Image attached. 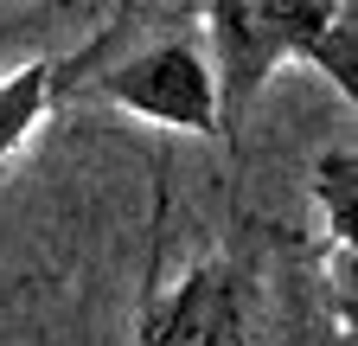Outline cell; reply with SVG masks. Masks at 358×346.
<instances>
[{
    "mask_svg": "<svg viewBox=\"0 0 358 346\" xmlns=\"http://www.w3.org/2000/svg\"><path fill=\"white\" fill-rule=\"evenodd\" d=\"M352 193H358V154L352 141L327 148L313 167V212H320V250H352Z\"/></svg>",
    "mask_w": 358,
    "mask_h": 346,
    "instance_id": "cell-5",
    "label": "cell"
},
{
    "mask_svg": "<svg viewBox=\"0 0 358 346\" xmlns=\"http://www.w3.org/2000/svg\"><path fill=\"white\" fill-rule=\"evenodd\" d=\"M77 103H109L134 122L173 128V135H199V141H224L217 135V83L205 64V46L186 32H160L154 46H128L122 32L103 26V58L83 77Z\"/></svg>",
    "mask_w": 358,
    "mask_h": 346,
    "instance_id": "cell-3",
    "label": "cell"
},
{
    "mask_svg": "<svg viewBox=\"0 0 358 346\" xmlns=\"http://www.w3.org/2000/svg\"><path fill=\"white\" fill-rule=\"evenodd\" d=\"M96 58H103V32L90 39V46L64 52V58H32V64H20V71L0 77V173L20 160V148H26L64 103H77L83 77L96 71Z\"/></svg>",
    "mask_w": 358,
    "mask_h": 346,
    "instance_id": "cell-4",
    "label": "cell"
},
{
    "mask_svg": "<svg viewBox=\"0 0 358 346\" xmlns=\"http://www.w3.org/2000/svg\"><path fill=\"white\" fill-rule=\"evenodd\" d=\"M205 64L217 83V135L224 148L243 141V122L282 64L320 71L345 103H358V46L352 0H211L199 7Z\"/></svg>",
    "mask_w": 358,
    "mask_h": 346,
    "instance_id": "cell-2",
    "label": "cell"
},
{
    "mask_svg": "<svg viewBox=\"0 0 358 346\" xmlns=\"http://www.w3.org/2000/svg\"><path fill=\"white\" fill-rule=\"evenodd\" d=\"M352 250L250 225L141 295V346H352Z\"/></svg>",
    "mask_w": 358,
    "mask_h": 346,
    "instance_id": "cell-1",
    "label": "cell"
}]
</instances>
